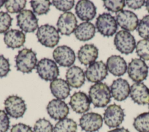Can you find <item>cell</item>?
Returning <instances> with one entry per match:
<instances>
[{
  "label": "cell",
  "mask_w": 149,
  "mask_h": 132,
  "mask_svg": "<svg viewBox=\"0 0 149 132\" xmlns=\"http://www.w3.org/2000/svg\"><path fill=\"white\" fill-rule=\"evenodd\" d=\"M88 97L94 107L104 108L111 101V91L105 83H97L90 87Z\"/></svg>",
  "instance_id": "1"
},
{
  "label": "cell",
  "mask_w": 149,
  "mask_h": 132,
  "mask_svg": "<svg viewBox=\"0 0 149 132\" xmlns=\"http://www.w3.org/2000/svg\"><path fill=\"white\" fill-rule=\"evenodd\" d=\"M16 67L18 71L23 73H29L37 66L36 53L31 49L24 48L18 52L15 56Z\"/></svg>",
  "instance_id": "2"
},
{
  "label": "cell",
  "mask_w": 149,
  "mask_h": 132,
  "mask_svg": "<svg viewBox=\"0 0 149 132\" xmlns=\"http://www.w3.org/2000/svg\"><path fill=\"white\" fill-rule=\"evenodd\" d=\"M36 36L38 42L42 45L49 48H54L56 46L60 39L58 30L48 24L40 26L37 29Z\"/></svg>",
  "instance_id": "3"
},
{
  "label": "cell",
  "mask_w": 149,
  "mask_h": 132,
  "mask_svg": "<svg viewBox=\"0 0 149 132\" xmlns=\"http://www.w3.org/2000/svg\"><path fill=\"white\" fill-rule=\"evenodd\" d=\"M95 26L97 31L104 37H111L118 30L115 18L109 13L104 12L99 15L96 19Z\"/></svg>",
  "instance_id": "4"
},
{
  "label": "cell",
  "mask_w": 149,
  "mask_h": 132,
  "mask_svg": "<svg viewBox=\"0 0 149 132\" xmlns=\"http://www.w3.org/2000/svg\"><path fill=\"white\" fill-rule=\"evenodd\" d=\"M113 43L118 51L126 55L132 53L136 45L133 35L126 30H120L116 33Z\"/></svg>",
  "instance_id": "5"
},
{
  "label": "cell",
  "mask_w": 149,
  "mask_h": 132,
  "mask_svg": "<svg viewBox=\"0 0 149 132\" xmlns=\"http://www.w3.org/2000/svg\"><path fill=\"white\" fill-rule=\"evenodd\" d=\"M37 73L45 81H53L59 74V68L55 61L48 58H42L37 64Z\"/></svg>",
  "instance_id": "6"
},
{
  "label": "cell",
  "mask_w": 149,
  "mask_h": 132,
  "mask_svg": "<svg viewBox=\"0 0 149 132\" xmlns=\"http://www.w3.org/2000/svg\"><path fill=\"white\" fill-rule=\"evenodd\" d=\"M5 110L10 117L18 119L23 116L26 110L25 101L17 95H10L4 101Z\"/></svg>",
  "instance_id": "7"
},
{
  "label": "cell",
  "mask_w": 149,
  "mask_h": 132,
  "mask_svg": "<svg viewBox=\"0 0 149 132\" xmlns=\"http://www.w3.org/2000/svg\"><path fill=\"white\" fill-rule=\"evenodd\" d=\"M148 67L146 62L139 58L132 59L127 67V73L129 77L136 83L146 79L148 76Z\"/></svg>",
  "instance_id": "8"
},
{
  "label": "cell",
  "mask_w": 149,
  "mask_h": 132,
  "mask_svg": "<svg viewBox=\"0 0 149 132\" xmlns=\"http://www.w3.org/2000/svg\"><path fill=\"white\" fill-rule=\"evenodd\" d=\"M125 113L120 105L115 104L109 105L104 113V120L109 128L119 126L124 120Z\"/></svg>",
  "instance_id": "9"
},
{
  "label": "cell",
  "mask_w": 149,
  "mask_h": 132,
  "mask_svg": "<svg viewBox=\"0 0 149 132\" xmlns=\"http://www.w3.org/2000/svg\"><path fill=\"white\" fill-rule=\"evenodd\" d=\"M17 26L25 33H33L38 28V19L29 9L21 11L17 16Z\"/></svg>",
  "instance_id": "10"
},
{
  "label": "cell",
  "mask_w": 149,
  "mask_h": 132,
  "mask_svg": "<svg viewBox=\"0 0 149 132\" xmlns=\"http://www.w3.org/2000/svg\"><path fill=\"white\" fill-rule=\"evenodd\" d=\"M102 124V116L95 112L84 113L79 119L80 126L86 132L97 131L101 128Z\"/></svg>",
  "instance_id": "11"
},
{
  "label": "cell",
  "mask_w": 149,
  "mask_h": 132,
  "mask_svg": "<svg viewBox=\"0 0 149 132\" xmlns=\"http://www.w3.org/2000/svg\"><path fill=\"white\" fill-rule=\"evenodd\" d=\"M53 58L60 66L70 67L76 59L74 51L67 45L57 47L53 52Z\"/></svg>",
  "instance_id": "12"
},
{
  "label": "cell",
  "mask_w": 149,
  "mask_h": 132,
  "mask_svg": "<svg viewBox=\"0 0 149 132\" xmlns=\"http://www.w3.org/2000/svg\"><path fill=\"white\" fill-rule=\"evenodd\" d=\"M85 76L90 82L100 83L108 76L107 65L102 60L95 62L86 69Z\"/></svg>",
  "instance_id": "13"
},
{
  "label": "cell",
  "mask_w": 149,
  "mask_h": 132,
  "mask_svg": "<svg viewBox=\"0 0 149 132\" xmlns=\"http://www.w3.org/2000/svg\"><path fill=\"white\" fill-rule=\"evenodd\" d=\"M115 19L117 24L126 31H133L135 30L139 24L137 15L128 10H122L116 13Z\"/></svg>",
  "instance_id": "14"
},
{
  "label": "cell",
  "mask_w": 149,
  "mask_h": 132,
  "mask_svg": "<svg viewBox=\"0 0 149 132\" xmlns=\"http://www.w3.org/2000/svg\"><path fill=\"white\" fill-rule=\"evenodd\" d=\"M77 24V20L74 15L71 12H67L60 15L56 26L58 32L61 34L70 35L76 30Z\"/></svg>",
  "instance_id": "15"
},
{
  "label": "cell",
  "mask_w": 149,
  "mask_h": 132,
  "mask_svg": "<svg viewBox=\"0 0 149 132\" xmlns=\"http://www.w3.org/2000/svg\"><path fill=\"white\" fill-rule=\"evenodd\" d=\"M49 116L54 120H62L68 116L69 108L65 101L58 99H53L47 106Z\"/></svg>",
  "instance_id": "16"
},
{
  "label": "cell",
  "mask_w": 149,
  "mask_h": 132,
  "mask_svg": "<svg viewBox=\"0 0 149 132\" xmlns=\"http://www.w3.org/2000/svg\"><path fill=\"white\" fill-rule=\"evenodd\" d=\"M111 97L118 101L125 100L129 95L130 87L127 80L118 78L113 81L110 86Z\"/></svg>",
  "instance_id": "17"
},
{
  "label": "cell",
  "mask_w": 149,
  "mask_h": 132,
  "mask_svg": "<svg viewBox=\"0 0 149 132\" xmlns=\"http://www.w3.org/2000/svg\"><path fill=\"white\" fill-rule=\"evenodd\" d=\"M91 101L86 93L82 91L74 92L70 97L69 105L74 112L81 114L90 109Z\"/></svg>",
  "instance_id": "18"
},
{
  "label": "cell",
  "mask_w": 149,
  "mask_h": 132,
  "mask_svg": "<svg viewBox=\"0 0 149 132\" xmlns=\"http://www.w3.org/2000/svg\"><path fill=\"white\" fill-rule=\"evenodd\" d=\"M75 12L77 17L83 21L93 20L96 15V7L90 1H79L75 7Z\"/></svg>",
  "instance_id": "19"
},
{
  "label": "cell",
  "mask_w": 149,
  "mask_h": 132,
  "mask_svg": "<svg viewBox=\"0 0 149 132\" xmlns=\"http://www.w3.org/2000/svg\"><path fill=\"white\" fill-rule=\"evenodd\" d=\"M130 95L133 102L138 105L149 104V88L143 83L133 84L130 87Z\"/></svg>",
  "instance_id": "20"
},
{
  "label": "cell",
  "mask_w": 149,
  "mask_h": 132,
  "mask_svg": "<svg viewBox=\"0 0 149 132\" xmlns=\"http://www.w3.org/2000/svg\"><path fill=\"white\" fill-rule=\"evenodd\" d=\"M107 67L108 71L115 76H123L127 67L125 60L120 55H113L107 60Z\"/></svg>",
  "instance_id": "21"
},
{
  "label": "cell",
  "mask_w": 149,
  "mask_h": 132,
  "mask_svg": "<svg viewBox=\"0 0 149 132\" xmlns=\"http://www.w3.org/2000/svg\"><path fill=\"white\" fill-rule=\"evenodd\" d=\"M98 56V49L94 44H85L77 52L79 60L86 66L95 62Z\"/></svg>",
  "instance_id": "22"
},
{
  "label": "cell",
  "mask_w": 149,
  "mask_h": 132,
  "mask_svg": "<svg viewBox=\"0 0 149 132\" xmlns=\"http://www.w3.org/2000/svg\"><path fill=\"white\" fill-rule=\"evenodd\" d=\"M3 41L8 48L13 49L19 48L24 44L26 35L22 31L10 29L5 33Z\"/></svg>",
  "instance_id": "23"
},
{
  "label": "cell",
  "mask_w": 149,
  "mask_h": 132,
  "mask_svg": "<svg viewBox=\"0 0 149 132\" xmlns=\"http://www.w3.org/2000/svg\"><path fill=\"white\" fill-rule=\"evenodd\" d=\"M66 81L73 88H80L85 82V73L79 66H73L69 67L65 76Z\"/></svg>",
  "instance_id": "24"
},
{
  "label": "cell",
  "mask_w": 149,
  "mask_h": 132,
  "mask_svg": "<svg viewBox=\"0 0 149 132\" xmlns=\"http://www.w3.org/2000/svg\"><path fill=\"white\" fill-rule=\"evenodd\" d=\"M49 87L52 95L58 99H65L70 94L69 85L66 81L62 79H56L52 81Z\"/></svg>",
  "instance_id": "25"
},
{
  "label": "cell",
  "mask_w": 149,
  "mask_h": 132,
  "mask_svg": "<svg viewBox=\"0 0 149 132\" xmlns=\"http://www.w3.org/2000/svg\"><path fill=\"white\" fill-rule=\"evenodd\" d=\"M74 33L77 40L82 41H88L94 37L95 33V27L92 23L84 22L77 26Z\"/></svg>",
  "instance_id": "26"
},
{
  "label": "cell",
  "mask_w": 149,
  "mask_h": 132,
  "mask_svg": "<svg viewBox=\"0 0 149 132\" xmlns=\"http://www.w3.org/2000/svg\"><path fill=\"white\" fill-rule=\"evenodd\" d=\"M77 129L76 122L72 119L65 118L58 121L54 127V132H76Z\"/></svg>",
  "instance_id": "27"
},
{
  "label": "cell",
  "mask_w": 149,
  "mask_h": 132,
  "mask_svg": "<svg viewBox=\"0 0 149 132\" xmlns=\"http://www.w3.org/2000/svg\"><path fill=\"white\" fill-rule=\"evenodd\" d=\"M133 125L139 132H149V112L139 115L134 118Z\"/></svg>",
  "instance_id": "28"
},
{
  "label": "cell",
  "mask_w": 149,
  "mask_h": 132,
  "mask_svg": "<svg viewBox=\"0 0 149 132\" xmlns=\"http://www.w3.org/2000/svg\"><path fill=\"white\" fill-rule=\"evenodd\" d=\"M30 3L33 12L37 15L47 14L52 4L49 0H32Z\"/></svg>",
  "instance_id": "29"
},
{
  "label": "cell",
  "mask_w": 149,
  "mask_h": 132,
  "mask_svg": "<svg viewBox=\"0 0 149 132\" xmlns=\"http://www.w3.org/2000/svg\"><path fill=\"white\" fill-rule=\"evenodd\" d=\"M137 55L144 60H149V40L143 39L139 41L136 45Z\"/></svg>",
  "instance_id": "30"
},
{
  "label": "cell",
  "mask_w": 149,
  "mask_h": 132,
  "mask_svg": "<svg viewBox=\"0 0 149 132\" xmlns=\"http://www.w3.org/2000/svg\"><path fill=\"white\" fill-rule=\"evenodd\" d=\"M26 4V0H9L6 1L5 7L9 13H20L25 8Z\"/></svg>",
  "instance_id": "31"
},
{
  "label": "cell",
  "mask_w": 149,
  "mask_h": 132,
  "mask_svg": "<svg viewBox=\"0 0 149 132\" xmlns=\"http://www.w3.org/2000/svg\"><path fill=\"white\" fill-rule=\"evenodd\" d=\"M34 132H54V127L49 120L45 118H41L35 123Z\"/></svg>",
  "instance_id": "32"
},
{
  "label": "cell",
  "mask_w": 149,
  "mask_h": 132,
  "mask_svg": "<svg viewBox=\"0 0 149 132\" xmlns=\"http://www.w3.org/2000/svg\"><path fill=\"white\" fill-rule=\"evenodd\" d=\"M137 31L141 37L149 40V15H146L140 20Z\"/></svg>",
  "instance_id": "33"
},
{
  "label": "cell",
  "mask_w": 149,
  "mask_h": 132,
  "mask_svg": "<svg viewBox=\"0 0 149 132\" xmlns=\"http://www.w3.org/2000/svg\"><path fill=\"white\" fill-rule=\"evenodd\" d=\"M104 6L109 11L112 12H118L122 10L125 6V1L116 0V1H103Z\"/></svg>",
  "instance_id": "34"
},
{
  "label": "cell",
  "mask_w": 149,
  "mask_h": 132,
  "mask_svg": "<svg viewBox=\"0 0 149 132\" xmlns=\"http://www.w3.org/2000/svg\"><path fill=\"white\" fill-rule=\"evenodd\" d=\"M13 19L7 13L0 11V34L6 33L12 25Z\"/></svg>",
  "instance_id": "35"
},
{
  "label": "cell",
  "mask_w": 149,
  "mask_h": 132,
  "mask_svg": "<svg viewBox=\"0 0 149 132\" xmlns=\"http://www.w3.org/2000/svg\"><path fill=\"white\" fill-rule=\"evenodd\" d=\"M53 5L58 10L63 12H67L70 10L74 5V1H56L54 0L52 1Z\"/></svg>",
  "instance_id": "36"
},
{
  "label": "cell",
  "mask_w": 149,
  "mask_h": 132,
  "mask_svg": "<svg viewBox=\"0 0 149 132\" xmlns=\"http://www.w3.org/2000/svg\"><path fill=\"white\" fill-rule=\"evenodd\" d=\"M10 126L9 117L5 111L0 109V132H7Z\"/></svg>",
  "instance_id": "37"
},
{
  "label": "cell",
  "mask_w": 149,
  "mask_h": 132,
  "mask_svg": "<svg viewBox=\"0 0 149 132\" xmlns=\"http://www.w3.org/2000/svg\"><path fill=\"white\" fill-rule=\"evenodd\" d=\"M10 71L9 60L5 58L3 55H0V77L6 76Z\"/></svg>",
  "instance_id": "38"
},
{
  "label": "cell",
  "mask_w": 149,
  "mask_h": 132,
  "mask_svg": "<svg viewBox=\"0 0 149 132\" xmlns=\"http://www.w3.org/2000/svg\"><path fill=\"white\" fill-rule=\"evenodd\" d=\"M10 132H33L31 127L24 123H19L12 126Z\"/></svg>",
  "instance_id": "39"
},
{
  "label": "cell",
  "mask_w": 149,
  "mask_h": 132,
  "mask_svg": "<svg viewBox=\"0 0 149 132\" xmlns=\"http://www.w3.org/2000/svg\"><path fill=\"white\" fill-rule=\"evenodd\" d=\"M146 1L144 0H127L126 3L127 6L133 9H137L141 8L145 3Z\"/></svg>",
  "instance_id": "40"
},
{
  "label": "cell",
  "mask_w": 149,
  "mask_h": 132,
  "mask_svg": "<svg viewBox=\"0 0 149 132\" xmlns=\"http://www.w3.org/2000/svg\"><path fill=\"white\" fill-rule=\"evenodd\" d=\"M108 132H130L127 129L124 128V127H120V128H116L113 130H109Z\"/></svg>",
  "instance_id": "41"
},
{
  "label": "cell",
  "mask_w": 149,
  "mask_h": 132,
  "mask_svg": "<svg viewBox=\"0 0 149 132\" xmlns=\"http://www.w3.org/2000/svg\"><path fill=\"white\" fill-rule=\"evenodd\" d=\"M145 5H146V8L147 10L149 12V0H147V1H146Z\"/></svg>",
  "instance_id": "42"
},
{
  "label": "cell",
  "mask_w": 149,
  "mask_h": 132,
  "mask_svg": "<svg viewBox=\"0 0 149 132\" xmlns=\"http://www.w3.org/2000/svg\"><path fill=\"white\" fill-rule=\"evenodd\" d=\"M6 1H4V0H0V8L3 5L4 3H5Z\"/></svg>",
  "instance_id": "43"
},
{
  "label": "cell",
  "mask_w": 149,
  "mask_h": 132,
  "mask_svg": "<svg viewBox=\"0 0 149 132\" xmlns=\"http://www.w3.org/2000/svg\"><path fill=\"white\" fill-rule=\"evenodd\" d=\"M148 109H149V104H148Z\"/></svg>",
  "instance_id": "44"
}]
</instances>
